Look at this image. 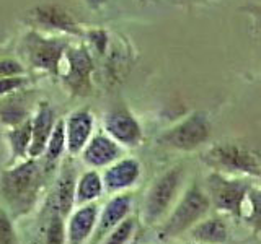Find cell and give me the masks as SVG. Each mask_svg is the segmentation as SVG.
Returning <instances> with one entry per match:
<instances>
[{"label":"cell","mask_w":261,"mask_h":244,"mask_svg":"<svg viewBox=\"0 0 261 244\" xmlns=\"http://www.w3.org/2000/svg\"><path fill=\"white\" fill-rule=\"evenodd\" d=\"M20 75H27V70H24L20 60L13 59V57H2L0 59V78Z\"/></svg>","instance_id":"24"},{"label":"cell","mask_w":261,"mask_h":244,"mask_svg":"<svg viewBox=\"0 0 261 244\" xmlns=\"http://www.w3.org/2000/svg\"><path fill=\"white\" fill-rule=\"evenodd\" d=\"M73 189H75V171L73 168L65 163L62 168V173L57 179L54 186V199L56 205L62 214H67L73 203Z\"/></svg>","instance_id":"16"},{"label":"cell","mask_w":261,"mask_h":244,"mask_svg":"<svg viewBox=\"0 0 261 244\" xmlns=\"http://www.w3.org/2000/svg\"><path fill=\"white\" fill-rule=\"evenodd\" d=\"M31 20L39 28H44L49 31H59L67 36H84L79 23L70 16V13L65 8L56 4H44L38 5L31 12Z\"/></svg>","instance_id":"8"},{"label":"cell","mask_w":261,"mask_h":244,"mask_svg":"<svg viewBox=\"0 0 261 244\" xmlns=\"http://www.w3.org/2000/svg\"><path fill=\"white\" fill-rule=\"evenodd\" d=\"M93 114L88 108H82L69 114L65 126V145L72 155L80 153L84 146L88 143L90 135L93 132Z\"/></svg>","instance_id":"11"},{"label":"cell","mask_w":261,"mask_h":244,"mask_svg":"<svg viewBox=\"0 0 261 244\" xmlns=\"http://www.w3.org/2000/svg\"><path fill=\"white\" fill-rule=\"evenodd\" d=\"M250 10L253 12V15L256 16L258 21H259V24H261V7H256V8H250Z\"/></svg>","instance_id":"30"},{"label":"cell","mask_w":261,"mask_h":244,"mask_svg":"<svg viewBox=\"0 0 261 244\" xmlns=\"http://www.w3.org/2000/svg\"><path fill=\"white\" fill-rule=\"evenodd\" d=\"M105 130L114 142L136 146L142 140V130L133 112L124 103H119L105 114Z\"/></svg>","instance_id":"5"},{"label":"cell","mask_w":261,"mask_h":244,"mask_svg":"<svg viewBox=\"0 0 261 244\" xmlns=\"http://www.w3.org/2000/svg\"><path fill=\"white\" fill-rule=\"evenodd\" d=\"M41 166L33 158L18 165L16 168L7 169L0 177V189L5 199L15 207H27L35 199L36 189L41 182Z\"/></svg>","instance_id":"2"},{"label":"cell","mask_w":261,"mask_h":244,"mask_svg":"<svg viewBox=\"0 0 261 244\" xmlns=\"http://www.w3.org/2000/svg\"><path fill=\"white\" fill-rule=\"evenodd\" d=\"M258 200H259V205H261V194L258 195Z\"/></svg>","instance_id":"32"},{"label":"cell","mask_w":261,"mask_h":244,"mask_svg":"<svg viewBox=\"0 0 261 244\" xmlns=\"http://www.w3.org/2000/svg\"><path fill=\"white\" fill-rule=\"evenodd\" d=\"M133 226H134L133 220H126L124 223L119 225L116 230L113 231V234L106 239L105 244H124L130 236V233H133Z\"/></svg>","instance_id":"28"},{"label":"cell","mask_w":261,"mask_h":244,"mask_svg":"<svg viewBox=\"0 0 261 244\" xmlns=\"http://www.w3.org/2000/svg\"><path fill=\"white\" fill-rule=\"evenodd\" d=\"M82 155H84V161L87 165L93 168H101L111 165L114 160H118L119 145L111 137L100 134L95 135L92 140H88V143L82 150Z\"/></svg>","instance_id":"13"},{"label":"cell","mask_w":261,"mask_h":244,"mask_svg":"<svg viewBox=\"0 0 261 244\" xmlns=\"http://www.w3.org/2000/svg\"><path fill=\"white\" fill-rule=\"evenodd\" d=\"M137 2H141V4H147L149 0H137Z\"/></svg>","instance_id":"31"},{"label":"cell","mask_w":261,"mask_h":244,"mask_svg":"<svg viewBox=\"0 0 261 244\" xmlns=\"http://www.w3.org/2000/svg\"><path fill=\"white\" fill-rule=\"evenodd\" d=\"M64 146H65V126H64V120H56V126L51 132V137H49L47 145H46V160L47 161H56L61 158V155L64 151Z\"/></svg>","instance_id":"21"},{"label":"cell","mask_w":261,"mask_h":244,"mask_svg":"<svg viewBox=\"0 0 261 244\" xmlns=\"http://www.w3.org/2000/svg\"><path fill=\"white\" fill-rule=\"evenodd\" d=\"M84 36L88 39V43L96 49V52H101V54L106 52V47L110 44V36L105 29H88L85 31Z\"/></svg>","instance_id":"25"},{"label":"cell","mask_w":261,"mask_h":244,"mask_svg":"<svg viewBox=\"0 0 261 244\" xmlns=\"http://www.w3.org/2000/svg\"><path fill=\"white\" fill-rule=\"evenodd\" d=\"M193 236L196 239H201L206 242H222L227 238V230L219 220H209V222L196 228Z\"/></svg>","instance_id":"22"},{"label":"cell","mask_w":261,"mask_h":244,"mask_svg":"<svg viewBox=\"0 0 261 244\" xmlns=\"http://www.w3.org/2000/svg\"><path fill=\"white\" fill-rule=\"evenodd\" d=\"M103 189V181L95 171H88L80 177L79 186H77V200L79 202H87L92 200L100 195Z\"/></svg>","instance_id":"20"},{"label":"cell","mask_w":261,"mask_h":244,"mask_svg":"<svg viewBox=\"0 0 261 244\" xmlns=\"http://www.w3.org/2000/svg\"><path fill=\"white\" fill-rule=\"evenodd\" d=\"M8 142L13 153V158H23L28 155L30 143H31V117L27 119L21 124L12 127L8 132Z\"/></svg>","instance_id":"19"},{"label":"cell","mask_w":261,"mask_h":244,"mask_svg":"<svg viewBox=\"0 0 261 244\" xmlns=\"http://www.w3.org/2000/svg\"><path fill=\"white\" fill-rule=\"evenodd\" d=\"M65 70L59 73L65 89L73 96H88L93 92V57L87 46H69L64 54Z\"/></svg>","instance_id":"3"},{"label":"cell","mask_w":261,"mask_h":244,"mask_svg":"<svg viewBox=\"0 0 261 244\" xmlns=\"http://www.w3.org/2000/svg\"><path fill=\"white\" fill-rule=\"evenodd\" d=\"M56 126V114L49 101H39L31 117V143L28 157L38 158L44 155L46 145Z\"/></svg>","instance_id":"9"},{"label":"cell","mask_w":261,"mask_h":244,"mask_svg":"<svg viewBox=\"0 0 261 244\" xmlns=\"http://www.w3.org/2000/svg\"><path fill=\"white\" fill-rule=\"evenodd\" d=\"M110 0H84V4L90 8V10H100L105 5H108Z\"/></svg>","instance_id":"29"},{"label":"cell","mask_w":261,"mask_h":244,"mask_svg":"<svg viewBox=\"0 0 261 244\" xmlns=\"http://www.w3.org/2000/svg\"><path fill=\"white\" fill-rule=\"evenodd\" d=\"M23 89L8 95L7 100L0 104V120L8 127H15L30 119V108L27 104V93Z\"/></svg>","instance_id":"15"},{"label":"cell","mask_w":261,"mask_h":244,"mask_svg":"<svg viewBox=\"0 0 261 244\" xmlns=\"http://www.w3.org/2000/svg\"><path fill=\"white\" fill-rule=\"evenodd\" d=\"M95 222H96V207L95 205H87L84 208H80L70 220V226H69L70 242L80 244L90 234V231L93 230Z\"/></svg>","instance_id":"17"},{"label":"cell","mask_w":261,"mask_h":244,"mask_svg":"<svg viewBox=\"0 0 261 244\" xmlns=\"http://www.w3.org/2000/svg\"><path fill=\"white\" fill-rule=\"evenodd\" d=\"M69 46L70 41L67 38L44 36L39 31L31 29L23 36L20 49L33 69L57 78L61 73L64 54Z\"/></svg>","instance_id":"1"},{"label":"cell","mask_w":261,"mask_h":244,"mask_svg":"<svg viewBox=\"0 0 261 244\" xmlns=\"http://www.w3.org/2000/svg\"><path fill=\"white\" fill-rule=\"evenodd\" d=\"M0 244H18L10 220L2 208H0Z\"/></svg>","instance_id":"27"},{"label":"cell","mask_w":261,"mask_h":244,"mask_svg":"<svg viewBox=\"0 0 261 244\" xmlns=\"http://www.w3.org/2000/svg\"><path fill=\"white\" fill-rule=\"evenodd\" d=\"M207 205H209V202L206 199V195H204L198 187H193V189L188 191L185 199L175 210V214L171 215L170 222L163 228V234L175 236L178 233H181L190 225H193L196 220L206 214Z\"/></svg>","instance_id":"6"},{"label":"cell","mask_w":261,"mask_h":244,"mask_svg":"<svg viewBox=\"0 0 261 244\" xmlns=\"http://www.w3.org/2000/svg\"><path fill=\"white\" fill-rule=\"evenodd\" d=\"M209 187L216 205L228 211H235L240 208L243 195L247 192V186L245 184L239 181H227L219 174L209 177Z\"/></svg>","instance_id":"12"},{"label":"cell","mask_w":261,"mask_h":244,"mask_svg":"<svg viewBox=\"0 0 261 244\" xmlns=\"http://www.w3.org/2000/svg\"><path fill=\"white\" fill-rule=\"evenodd\" d=\"M129 205H130V200H129V197H126V195L113 199L108 205H106L105 214L101 217L100 228H98V238L103 236L105 233H108L114 225L124 218V215L129 211Z\"/></svg>","instance_id":"18"},{"label":"cell","mask_w":261,"mask_h":244,"mask_svg":"<svg viewBox=\"0 0 261 244\" xmlns=\"http://www.w3.org/2000/svg\"><path fill=\"white\" fill-rule=\"evenodd\" d=\"M139 173H141L139 163L133 158H126L114 163L111 168L106 169L103 181L110 191H119L134 184L139 177Z\"/></svg>","instance_id":"14"},{"label":"cell","mask_w":261,"mask_h":244,"mask_svg":"<svg viewBox=\"0 0 261 244\" xmlns=\"http://www.w3.org/2000/svg\"><path fill=\"white\" fill-rule=\"evenodd\" d=\"M206 161L219 168H227L228 171H243L250 174H259V166L253 155H250L242 146L233 143H222L211 148L206 153Z\"/></svg>","instance_id":"7"},{"label":"cell","mask_w":261,"mask_h":244,"mask_svg":"<svg viewBox=\"0 0 261 244\" xmlns=\"http://www.w3.org/2000/svg\"><path fill=\"white\" fill-rule=\"evenodd\" d=\"M179 179H181V168H173L155 182L147 199V218L155 220L167 210L179 186Z\"/></svg>","instance_id":"10"},{"label":"cell","mask_w":261,"mask_h":244,"mask_svg":"<svg viewBox=\"0 0 261 244\" xmlns=\"http://www.w3.org/2000/svg\"><path fill=\"white\" fill-rule=\"evenodd\" d=\"M64 242V225L59 215H54L47 226L46 244H62Z\"/></svg>","instance_id":"26"},{"label":"cell","mask_w":261,"mask_h":244,"mask_svg":"<svg viewBox=\"0 0 261 244\" xmlns=\"http://www.w3.org/2000/svg\"><path fill=\"white\" fill-rule=\"evenodd\" d=\"M211 126L202 112H193L183 122L162 135L160 142L171 148L193 150L209 138Z\"/></svg>","instance_id":"4"},{"label":"cell","mask_w":261,"mask_h":244,"mask_svg":"<svg viewBox=\"0 0 261 244\" xmlns=\"http://www.w3.org/2000/svg\"><path fill=\"white\" fill-rule=\"evenodd\" d=\"M30 78L27 75H20V77H5L0 78V98L13 95L20 89H24V86L28 85Z\"/></svg>","instance_id":"23"}]
</instances>
